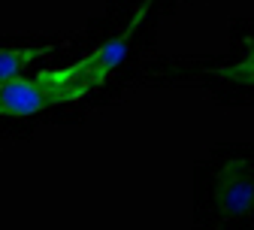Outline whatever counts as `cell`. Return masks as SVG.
<instances>
[{"label": "cell", "instance_id": "cell-1", "mask_svg": "<svg viewBox=\"0 0 254 230\" xmlns=\"http://www.w3.org/2000/svg\"><path fill=\"white\" fill-rule=\"evenodd\" d=\"M91 85L85 82H64L61 70H43L34 79H9L0 85V115H30L46 106L70 103L88 94Z\"/></svg>", "mask_w": 254, "mask_h": 230}, {"label": "cell", "instance_id": "cell-2", "mask_svg": "<svg viewBox=\"0 0 254 230\" xmlns=\"http://www.w3.org/2000/svg\"><path fill=\"white\" fill-rule=\"evenodd\" d=\"M148 12V0L136 9V15L130 18V24H127V30L121 37H115V40H109L106 46H100V49H94L88 58H82L79 64H73V67H67V70H61V76H64V82H85V85H91V88H97V85H103L106 82V76L121 64V58H124V52H127V40H130V34L136 30V24L142 21V15Z\"/></svg>", "mask_w": 254, "mask_h": 230}, {"label": "cell", "instance_id": "cell-3", "mask_svg": "<svg viewBox=\"0 0 254 230\" xmlns=\"http://www.w3.org/2000/svg\"><path fill=\"white\" fill-rule=\"evenodd\" d=\"M215 200L221 215L239 218L248 209H254V173L245 160H230L218 176L215 185Z\"/></svg>", "mask_w": 254, "mask_h": 230}, {"label": "cell", "instance_id": "cell-4", "mask_svg": "<svg viewBox=\"0 0 254 230\" xmlns=\"http://www.w3.org/2000/svg\"><path fill=\"white\" fill-rule=\"evenodd\" d=\"M49 52H52V46H43V49H0V85L15 79L30 61H37Z\"/></svg>", "mask_w": 254, "mask_h": 230}, {"label": "cell", "instance_id": "cell-5", "mask_svg": "<svg viewBox=\"0 0 254 230\" xmlns=\"http://www.w3.org/2000/svg\"><path fill=\"white\" fill-rule=\"evenodd\" d=\"M248 43V58L236 67H215L218 76H224L230 82H242V85H254V40H245Z\"/></svg>", "mask_w": 254, "mask_h": 230}]
</instances>
